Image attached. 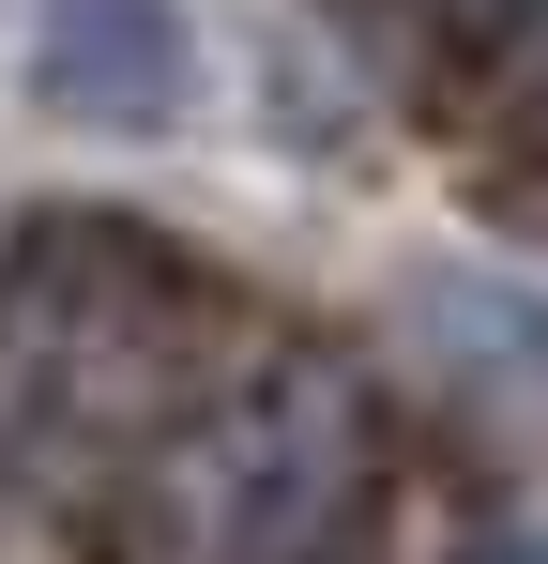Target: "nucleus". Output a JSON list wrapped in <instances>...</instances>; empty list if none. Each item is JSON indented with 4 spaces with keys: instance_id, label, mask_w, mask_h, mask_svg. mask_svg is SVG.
I'll use <instances>...</instances> for the list:
<instances>
[{
    "instance_id": "3",
    "label": "nucleus",
    "mask_w": 548,
    "mask_h": 564,
    "mask_svg": "<svg viewBox=\"0 0 548 564\" xmlns=\"http://www.w3.org/2000/svg\"><path fill=\"white\" fill-rule=\"evenodd\" d=\"M412 336H427V381H457L472 412L534 397V305H518V275H472V260L412 275Z\"/></svg>"
},
{
    "instance_id": "2",
    "label": "nucleus",
    "mask_w": 548,
    "mask_h": 564,
    "mask_svg": "<svg viewBox=\"0 0 548 564\" xmlns=\"http://www.w3.org/2000/svg\"><path fill=\"white\" fill-rule=\"evenodd\" d=\"M15 77L77 138H168L198 107V31H183V0H31Z\"/></svg>"
},
{
    "instance_id": "1",
    "label": "nucleus",
    "mask_w": 548,
    "mask_h": 564,
    "mask_svg": "<svg viewBox=\"0 0 548 564\" xmlns=\"http://www.w3.org/2000/svg\"><path fill=\"white\" fill-rule=\"evenodd\" d=\"M381 519V412L336 351H244L153 458L168 564H351Z\"/></svg>"
},
{
    "instance_id": "5",
    "label": "nucleus",
    "mask_w": 548,
    "mask_h": 564,
    "mask_svg": "<svg viewBox=\"0 0 548 564\" xmlns=\"http://www.w3.org/2000/svg\"><path fill=\"white\" fill-rule=\"evenodd\" d=\"M457 564H534V534H518V519H487V534H472Z\"/></svg>"
},
{
    "instance_id": "4",
    "label": "nucleus",
    "mask_w": 548,
    "mask_h": 564,
    "mask_svg": "<svg viewBox=\"0 0 548 564\" xmlns=\"http://www.w3.org/2000/svg\"><path fill=\"white\" fill-rule=\"evenodd\" d=\"M365 31H412L427 62H518L534 46V0H336Z\"/></svg>"
}]
</instances>
